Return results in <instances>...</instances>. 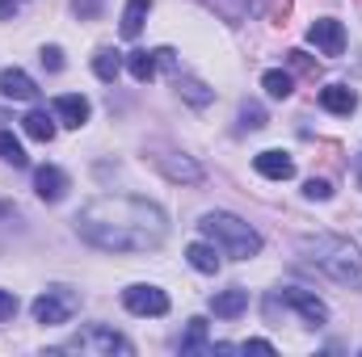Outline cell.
<instances>
[{
	"label": "cell",
	"mask_w": 362,
	"mask_h": 357,
	"mask_svg": "<svg viewBox=\"0 0 362 357\" xmlns=\"http://www.w3.org/2000/svg\"><path fill=\"white\" fill-rule=\"evenodd\" d=\"M81 240L101 253H152L169 236V219L156 202L131 193H101L76 210Z\"/></svg>",
	"instance_id": "1"
},
{
	"label": "cell",
	"mask_w": 362,
	"mask_h": 357,
	"mask_svg": "<svg viewBox=\"0 0 362 357\" xmlns=\"http://www.w3.org/2000/svg\"><path fill=\"white\" fill-rule=\"evenodd\" d=\"M299 253L320 269V273H329L333 282H341L350 290H362V248L354 240L320 231V236H303L299 240Z\"/></svg>",
	"instance_id": "2"
},
{
	"label": "cell",
	"mask_w": 362,
	"mask_h": 357,
	"mask_svg": "<svg viewBox=\"0 0 362 357\" xmlns=\"http://www.w3.org/2000/svg\"><path fill=\"white\" fill-rule=\"evenodd\" d=\"M198 231H202L215 248H223L228 257H236V261H253V257L262 253V236H257V227H249L245 219H236V214H228V210H211V214H202Z\"/></svg>",
	"instance_id": "3"
},
{
	"label": "cell",
	"mask_w": 362,
	"mask_h": 357,
	"mask_svg": "<svg viewBox=\"0 0 362 357\" xmlns=\"http://www.w3.org/2000/svg\"><path fill=\"white\" fill-rule=\"evenodd\" d=\"M59 353H81V357H131L135 353V345L122 337V332H114V328H105V324H89V328H81L68 345H59Z\"/></svg>",
	"instance_id": "4"
},
{
	"label": "cell",
	"mask_w": 362,
	"mask_h": 357,
	"mask_svg": "<svg viewBox=\"0 0 362 357\" xmlns=\"http://www.w3.org/2000/svg\"><path fill=\"white\" fill-rule=\"evenodd\" d=\"M34 320L38 324H47V328H55V324H68L76 311H81V294H72L68 286H51V290H42L38 298H34Z\"/></svg>",
	"instance_id": "5"
},
{
	"label": "cell",
	"mask_w": 362,
	"mask_h": 357,
	"mask_svg": "<svg viewBox=\"0 0 362 357\" xmlns=\"http://www.w3.org/2000/svg\"><path fill=\"white\" fill-rule=\"evenodd\" d=\"M122 307L131 315H169V294L160 286H148V282H135L122 290Z\"/></svg>",
	"instance_id": "6"
},
{
	"label": "cell",
	"mask_w": 362,
	"mask_h": 357,
	"mask_svg": "<svg viewBox=\"0 0 362 357\" xmlns=\"http://www.w3.org/2000/svg\"><path fill=\"white\" fill-rule=\"evenodd\" d=\"M308 42L325 55V59H341L346 55V25L337 17H320L308 25Z\"/></svg>",
	"instance_id": "7"
},
{
	"label": "cell",
	"mask_w": 362,
	"mask_h": 357,
	"mask_svg": "<svg viewBox=\"0 0 362 357\" xmlns=\"http://www.w3.org/2000/svg\"><path fill=\"white\" fill-rule=\"evenodd\" d=\"M278 298L303 320V324H329V307H325V298H316L312 290H299V286H282L278 290Z\"/></svg>",
	"instance_id": "8"
},
{
	"label": "cell",
	"mask_w": 362,
	"mask_h": 357,
	"mask_svg": "<svg viewBox=\"0 0 362 357\" xmlns=\"http://www.w3.org/2000/svg\"><path fill=\"white\" fill-rule=\"evenodd\" d=\"M51 114H55V122H64V126H85L89 122V114H93V105H89V97H81V92H64V97H55L51 101Z\"/></svg>",
	"instance_id": "9"
},
{
	"label": "cell",
	"mask_w": 362,
	"mask_h": 357,
	"mask_svg": "<svg viewBox=\"0 0 362 357\" xmlns=\"http://www.w3.org/2000/svg\"><path fill=\"white\" fill-rule=\"evenodd\" d=\"M152 160H156V169L169 181H181V185H198L202 181V164L181 156V152H165V156H152Z\"/></svg>",
	"instance_id": "10"
},
{
	"label": "cell",
	"mask_w": 362,
	"mask_h": 357,
	"mask_svg": "<svg viewBox=\"0 0 362 357\" xmlns=\"http://www.w3.org/2000/svg\"><path fill=\"white\" fill-rule=\"evenodd\" d=\"M253 169H257L266 181H291L295 177V160H291V152H282V147L257 152V156H253Z\"/></svg>",
	"instance_id": "11"
},
{
	"label": "cell",
	"mask_w": 362,
	"mask_h": 357,
	"mask_svg": "<svg viewBox=\"0 0 362 357\" xmlns=\"http://www.w3.org/2000/svg\"><path fill=\"white\" fill-rule=\"evenodd\" d=\"M68 173L64 169H55V164H42L38 173H34V193L42 198V202H59L64 193H68Z\"/></svg>",
	"instance_id": "12"
},
{
	"label": "cell",
	"mask_w": 362,
	"mask_h": 357,
	"mask_svg": "<svg viewBox=\"0 0 362 357\" xmlns=\"http://www.w3.org/2000/svg\"><path fill=\"white\" fill-rule=\"evenodd\" d=\"M0 97H8V101H38V85L21 68H4L0 72Z\"/></svg>",
	"instance_id": "13"
},
{
	"label": "cell",
	"mask_w": 362,
	"mask_h": 357,
	"mask_svg": "<svg viewBox=\"0 0 362 357\" xmlns=\"http://www.w3.org/2000/svg\"><path fill=\"white\" fill-rule=\"evenodd\" d=\"M211 311H215L219 320H236V315H245V311H249V290H245V286L219 290V294L211 298Z\"/></svg>",
	"instance_id": "14"
},
{
	"label": "cell",
	"mask_w": 362,
	"mask_h": 357,
	"mask_svg": "<svg viewBox=\"0 0 362 357\" xmlns=\"http://www.w3.org/2000/svg\"><path fill=\"white\" fill-rule=\"evenodd\" d=\"M320 105H325L329 114L350 118V114L358 109V92L350 89V85H329V89H320Z\"/></svg>",
	"instance_id": "15"
},
{
	"label": "cell",
	"mask_w": 362,
	"mask_h": 357,
	"mask_svg": "<svg viewBox=\"0 0 362 357\" xmlns=\"http://www.w3.org/2000/svg\"><path fill=\"white\" fill-rule=\"evenodd\" d=\"M185 261L198 269V273H219V265H223V261H219V248H215L211 240H194V244L185 248Z\"/></svg>",
	"instance_id": "16"
},
{
	"label": "cell",
	"mask_w": 362,
	"mask_h": 357,
	"mask_svg": "<svg viewBox=\"0 0 362 357\" xmlns=\"http://www.w3.org/2000/svg\"><path fill=\"white\" fill-rule=\"evenodd\" d=\"M148 13H152V0H127L118 34H122V38H139V34H144V21H148Z\"/></svg>",
	"instance_id": "17"
},
{
	"label": "cell",
	"mask_w": 362,
	"mask_h": 357,
	"mask_svg": "<svg viewBox=\"0 0 362 357\" xmlns=\"http://www.w3.org/2000/svg\"><path fill=\"white\" fill-rule=\"evenodd\" d=\"M21 126H25V135L38 139V143H51V139H55V114H47V109H30V114L21 118Z\"/></svg>",
	"instance_id": "18"
},
{
	"label": "cell",
	"mask_w": 362,
	"mask_h": 357,
	"mask_svg": "<svg viewBox=\"0 0 362 357\" xmlns=\"http://www.w3.org/2000/svg\"><path fill=\"white\" fill-rule=\"evenodd\" d=\"M156 68H160L156 51H131V55H127V72L135 76V85H148V80L156 76Z\"/></svg>",
	"instance_id": "19"
},
{
	"label": "cell",
	"mask_w": 362,
	"mask_h": 357,
	"mask_svg": "<svg viewBox=\"0 0 362 357\" xmlns=\"http://www.w3.org/2000/svg\"><path fill=\"white\" fill-rule=\"evenodd\" d=\"M122 63H127V59H122L118 51H110V47L93 55V72H97V80H105V85H114V80H118V72H122Z\"/></svg>",
	"instance_id": "20"
},
{
	"label": "cell",
	"mask_w": 362,
	"mask_h": 357,
	"mask_svg": "<svg viewBox=\"0 0 362 357\" xmlns=\"http://www.w3.org/2000/svg\"><path fill=\"white\" fill-rule=\"evenodd\" d=\"M177 92L194 105V109H202V105H211L215 101V89H206L202 80H194V76H177Z\"/></svg>",
	"instance_id": "21"
},
{
	"label": "cell",
	"mask_w": 362,
	"mask_h": 357,
	"mask_svg": "<svg viewBox=\"0 0 362 357\" xmlns=\"http://www.w3.org/2000/svg\"><path fill=\"white\" fill-rule=\"evenodd\" d=\"M262 89H266V97H274V101H286V97L295 92V80H291V72L270 68V72L262 76Z\"/></svg>",
	"instance_id": "22"
},
{
	"label": "cell",
	"mask_w": 362,
	"mask_h": 357,
	"mask_svg": "<svg viewBox=\"0 0 362 357\" xmlns=\"http://www.w3.org/2000/svg\"><path fill=\"white\" fill-rule=\"evenodd\" d=\"M181 353H211L206 320H189V328H185V337H181Z\"/></svg>",
	"instance_id": "23"
},
{
	"label": "cell",
	"mask_w": 362,
	"mask_h": 357,
	"mask_svg": "<svg viewBox=\"0 0 362 357\" xmlns=\"http://www.w3.org/2000/svg\"><path fill=\"white\" fill-rule=\"evenodd\" d=\"M0 160H4V164H13V169H25V164H30V156H25L21 139H17V135H8V131H0Z\"/></svg>",
	"instance_id": "24"
},
{
	"label": "cell",
	"mask_w": 362,
	"mask_h": 357,
	"mask_svg": "<svg viewBox=\"0 0 362 357\" xmlns=\"http://www.w3.org/2000/svg\"><path fill=\"white\" fill-rule=\"evenodd\" d=\"M240 126H245V131H262V126H266V109H262L257 101H245V105H240Z\"/></svg>",
	"instance_id": "25"
},
{
	"label": "cell",
	"mask_w": 362,
	"mask_h": 357,
	"mask_svg": "<svg viewBox=\"0 0 362 357\" xmlns=\"http://www.w3.org/2000/svg\"><path fill=\"white\" fill-rule=\"evenodd\" d=\"M303 198H308V202H329V198H333V185H329L325 177L303 181Z\"/></svg>",
	"instance_id": "26"
},
{
	"label": "cell",
	"mask_w": 362,
	"mask_h": 357,
	"mask_svg": "<svg viewBox=\"0 0 362 357\" xmlns=\"http://www.w3.org/2000/svg\"><path fill=\"white\" fill-rule=\"evenodd\" d=\"M72 8H76L81 21H93V17L101 13V0H72Z\"/></svg>",
	"instance_id": "27"
},
{
	"label": "cell",
	"mask_w": 362,
	"mask_h": 357,
	"mask_svg": "<svg viewBox=\"0 0 362 357\" xmlns=\"http://www.w3.org/2000/svg\"><path fill=\"white\" fill-rule=\"evenodd\" d=\"M42 68L59 72V68H64V51H59V47H42Z\"/></svg>",
	"instance_id": "28"
},
{
	"label": "cell",
	"mask_w": 362,
	"mask_h": 357,
	"mask_svg": "<svg viewBox=\"0 0 362 357\" xmlns=\"http://www.w3.org/2000/svg\"><path fill=\"white\" fill-rule=\"evenodd\" d=\"M13 315H17V294L0 290V320H13Z\"/></svg>",
	"instance_id": "29"
},
{
	"label": "cell",
	"mask_w": 362,
	"mask_h": 357,
	"mask_svg": "<svg viewBox=\"0 0 362 357\" xmlns=\"http://www.w3.org/2000/svg\"><path fill=\"white\" fill-rule=\"evenodd\" d=\"M286 55H291V63H295V68H303V72H316V63H312L303 51H286Z\"/></svg>",
	"instance_id": "30"
},
{
	"label": "cell",
	"mask_w": 362,
	"mask_h": 357,
	"mask_svg": "<svg viewBox=\"0 0 362 357\" xmlns=\"http://www.w3.org/2000/svg\"><path fill=\"white\" fill-rule=\"evenodd\" d=\"M240 349H245V353H274V345H270V341H245Z\"/></svg>",
	"instance_id": "31"
},
{
	"label": "cell",
	"mask_w": 362,
	"mask_h": 357,
	"mask_svg": "<svg viewBox=\"0 0 362 357\" xmlns=\"http://www.w3.org/2000/svg\"><path fill=\"white\" fill-rule=\"evenodd\" d=\"M21 4H25V0H0V17H13Z\"/></svg>",
	"instance_id": "32"
},
{
	"label": "cell",
	"mask_w": 362,
	"mask_h": 357,
	"mask_svg": "<svg viewBox=\"0 0 362 357\" xmlns=\"http://www.w3.org/2000/svg\"><path fill=\"white\" fill-rule=\"evenodd\" d=\"M4 219H13V202H8V198H0V223H4Z\"/></svg>",
	"instance_id": "33"
},
{
	"label": "cell",
	"mask_w": 362,
	"mask_h": 357,
	"mask_svg": "<svg viewBox=\"0 0 362 357\" xmlns=\"http://www.w3.org/2000/svg\"><path fill=\"white\" fill-rule=\"evenodd\" d=\"M358 189H362V173H358Z\"/></svg>",
	"instance_id": "34"
}]
</instances>
